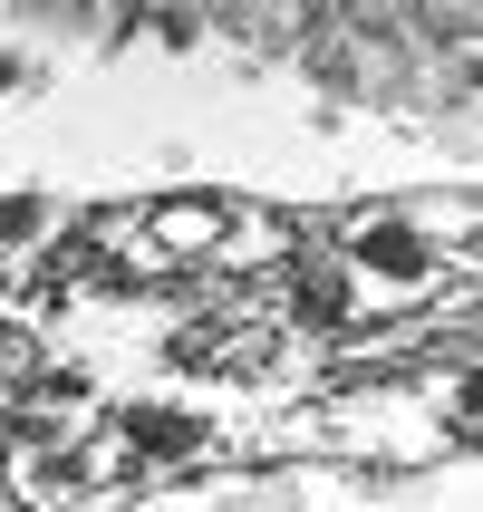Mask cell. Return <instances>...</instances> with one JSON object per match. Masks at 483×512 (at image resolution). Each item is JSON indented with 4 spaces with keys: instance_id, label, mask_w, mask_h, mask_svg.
<instances>
[]
</instances>
